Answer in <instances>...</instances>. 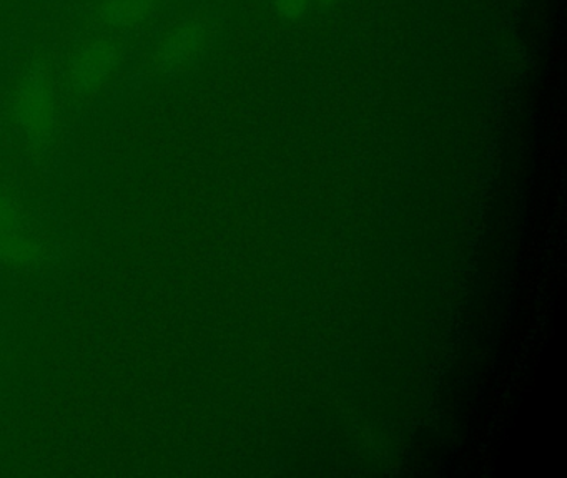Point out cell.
I'll use <instances>...</instances> for the list:
<instances>
[{
	"instance_id": "1",
	"label": "cell",
	"mask_w": 567,
	"mask_h": 478,
	"mask_svg": "<svg viewBox=\"0 0 567 478\" xmlns=\"http://www.w3.org/2000/svg\"><path fill=\"white\" fill-rule=\"evenodd\" d=\"M114 66V50L105 43H97V45L91 46L79 56L78 65H75L78 82L84 83V85H87V83L99 85V83L105 82L107 76H111Z\"/></svg>"
}]
</instances>
